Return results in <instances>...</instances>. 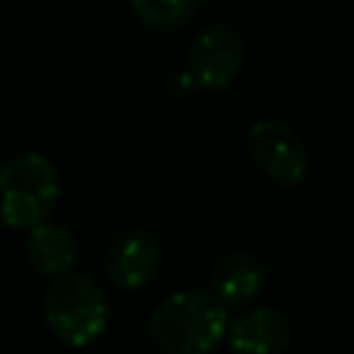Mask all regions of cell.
Here are the masks:
<instances>
[{"label": "cell", "instance_id": "6da1fadb", "mask_svg": "<svg viewBox=\"0 0 354 354\" xmlns=\"http://www.w3.org/2000/svg\"><path fill=\"white\" fill-rule=\"evenodd\" d=\"M227 324V307L210 290H183L152 310L147 335L166 354H207L224 343Z\"/></svg>", "mask_w": 354, "mask_h": 354}, {"label": "cell", "instance_id": "7a4b0ae2", "mask_svg": "<svg viewBox=\"0 0 354 354\" xmlns=\"http://www.w3.org/2000/svg\"><path fill=\"white\" fill-rule=\"evenodd\" d=\"M44 324L64 346L83 348L108 329L111 307L105 290L86 274L64 271L53 277L44 293Z\"/></svg>", "mask_w": 354, "mask_h": 354}, {"label": "cell", "instance_id": "3957f363", "mask_svg": "<svg viewBox=\"0 0 354 354\" xmlns=\"http://www.w3.org/2000/svg\"><path fill=\"white\" fill-rule=\"evenodd\" d=\"M58 196V171L39 152L17 155L0 169V221L11 230H30L47 221Z\"/></svg>", "mask_w": 354, "mask_h": 354}, {"label": "cell", "instance_id": "277c9868", "mask_svg": "<svg viewBox=\"0 0 354 354\" xmlns=\"http://www.w3.org/2000/svg\"><path fill=\"white\" fill-rule=\"evenodd\" d=\"M243 66V36L227 22L205 28L188 53V75L205 91H221L235 83Z\"/></svg>", "mask_w": 354, "mask_h": 354}, {"label": "cell", "instance_id": "5b68a950", "mask_svg": "<svg viewBox=\"0 0 354 354\" xmlns=\"http://www.w3.org/2000/svg\"><path fill=\"white\" fill-rule=\"evenodd\" d=\"M246 147L257 169L274 183L293 188L307 177V149L301 138L277 119H260L249 127Z\"/></svg>", "mask_w": 354, "mask_h": 354}, {"label": "cell", "instance_id": "8992f818", "mask_svg": "<svg viewBox=\"0 0 354 354\" xmlns=\"http://www.w3.org/2000/svg\"><path fill=\"white\" fill-rule=\"evenodd\" d=\"M160 243L147 230H127L105 249V274L122 290H141L158 274Z\"/></svg>", "mask_w": 354, "mask_h": 354}, {"label": "cell", "instance_id": "52a82bcc", "mask_svg": "<svg viewBox=\"0 0 354 354\" xmlns=\"http://www.w3.org/2000/svg\"><path fill=\"white\" fill-rule=\"evenodd\" d=\"M266 285V268L263 263L246 252V249H232L221 254L210 271V293L224 304V307H243Z\"/></svg>", "mask_w": 354, "mask_h": 354}, {"label": "cell", "instance_id": "ba28073f", "mask_svg": "<svg viewBox=\"0 0 354 354\" xmlns=\"http://www.w3.org/2000/svg\"><path fill=\"white\" fill-rule=\"evenodd\" d=\"M224 340L230 343L232 351H252V354L282 351L290 346V326L277 310L254 307L241 313L232 324H227Z\"/></svg>", "mask_w": 354, "mask_h": 354}, {"label": "cell", "instance_id": "9c48e42d", "mask_svg": "<svg viewBox=\"0 0 354 354\" xmlns=\"http://www.w3.org/2000/svg\"><path fill=\"white\" fill-rule=\"evenodd\" d=\"M25 232V257L33 266V271L44 277H58L75 266L77 243L66 227L41 221Z\"/></svg>", "mask_w": 354, "mask_h": 354}, {"label": "cell", "instance_id": "30bf717a", "mask_svg": "<svg viewBox=\"0 0 354 354\" xmlns=\"http://www.w3.org/2000/svg\"><path fill=\"white\" fill-rule=\"evenodd\" d=\"M202 0H130L136 19L155 30H177L199 11Z\"/></svg>", "mask_w": 354, "mask_h": 354}]
</instances>
